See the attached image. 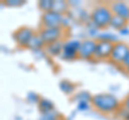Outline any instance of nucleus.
Listing matches in <instances>:
<instances>
[{"label":"nucleus","mask_w":129,"mask_h":120,"mask_svg":"<svg viewBox=\"0 0 129 120\" xmlns=\"http://www.w3.org/2000/svg\"><path fill=\"white\" fill-rule=\"evenodd\" d=\"M90 105L97 111L108 115L117 113V110L122 107V103L112 93H97L92 95Z\"/></svg>","instance_id":"nucleus-1"},{"label":"nucleus","mask_w":129,"mask_h":120,"mask_svg":"<svg viewBox=\"0 0 129 120\" xmlns=\"http://www.w3.org/2000/svg\"><path fill=\"white\" fill-rule=\"evenodd\" d=\"M112 11L109 7V3H100L97 5L91 10L89 14V21L91 22L92 26H95L97 29H106L110 27L111 19L113 17Z\"/></svg>","instance_id":"nucleus-2"},{"label":"nucleus","mask_w":129,"mask_h":120,"mask_svg":"<svg viewBox=\"0 0 129 120\" xmlns=\"http://www.w3.org/2000/svg\"><path fill=\"white\" fill-rule=\"evenodd\" d=\"M58 27L69 28L68 27L67 15H60L53 11L43 13L41 15L40 28H58Z\"/></svg>","instance_id":"nucleus-3"},{"label":"nucleus","mask_w":129,"mask_h":120,"mask_svg":"<svg viewBox=\"0 0 129 120\" xmlns=\"http://www.w3.org/2000/svg\"><path fill=\"white\" fill-rule=\"evenodd\" d=\"M68 28L63 27H58V28H40L38 33L40 34V37L42 38L43 42L45 43V45L52 44L57 41H61L64 40L66 37Z\"/></svg>","instance_id":"nucleus-4"},{"label":"nucleus","mask_w":129,"mask_h":120,"mask_svg":"<svg viewBox=\"0 0 129 120\" xmlns=\"http://www.w3.org/2000/svg\"><path fill=\"white\" fill-rule=\"evenodd\" d=\"M35 33H36V31L32 28L23 26V27L17 28L12 35H13V40L17 44L18 47H21V48H27L28 44H29L30 40L35 35Z\"/></svg>","instance_id":"nucleus-5"},{"label":"nucleus","mask_w":129,"mask_h":120,"mask_svg":"<svg viewBox=\"0 0 129 120\" xmlns=\"http://www.w3.org/2000/svg\"><path fill=\"white\" fill-rule=\"evenodd\" d=\"M128 54H129V45L127 43H125V42L118 41L117 43L114 44L111 58H110L109 61L112 62L113 65L119 67L123 63L125 58L127 57Z\"/></svg>","instance_id":"nucleus-6"},{"label":"nucleus","mask_w":129,"mask_h":120,"mask_svg":"<svg viewBox=\"0 0 129 120\" xmlns=\"http://www.w3.org/2000/svg\"><path fill=\"white\" fill-rule=\"evenodd\" d=\"M97 47V40L96 39H85L81 41V46L79 50V58L83 60H92L95 58Z\"/></svg>","instance_id":"nucleus-7"},{"label":"nucleus","mask_w":129,"mask_h":120,"mask_svg":"<svg viewBox=\"0 0 129 120\" xmlns=\"http://www.w3.org/2000/svg\"><path fill=\"white\" fill-rule=\"evenodd\" d=\"M81 41L79 40H68L63 44L61 58L64 60H75L79 58V50Z\"/></svg>","instance_id":"nucleus-8"},{"label":"nucleus","mask_w":129,"mask_h":120,"mask_svg":"<svg viewBox=\"0 0 129 120\" xmlns=\"http://www.w3.org/2000/svg\"><path fill=\"white\" fill-rule=\"evenodd\" d=\"M114 44L109 41H97L95 58L97 60H110Z\"/></svg>","instance_id":"nucleus-9"},{"label":"nucleus","mask_w":129,"mask_h":120,"mask_svg":"<svg viewBox=\"0 0 129 120\" xmlns=\"http://www.w3.org/2000/svg\"><path fill=\"white\" fill-rule=\"evenodd\" d=\"M109 7L114 15L127 19L129 22V3L125 1H113L109 3Z\"/></svg>","instance_id":"nucleus-10"},{"label":"nucleus","mask_w":129,"mask_h":120,"mask_svg":"<svg viewBox=\"0 0 129 120\" xmlns=\"http://www.w3.org/2000/svg\"><path fill=\"white\" fill-rule=\"evenodd\" d=\"M64 40H61V41H57L54 42L52 44H48V45L45 46V50L46 54L51 57H56V56H60L62 53V48H63V44H64Z\"/></svg>","instance_id":"nucleus-11"},{"label":"nucleus","mask_w":129,"mask_h":120,"mask_svg":"<svg viewBox=\"0 0 129 120\" xmlns=\"http://www.w3.org/2000/svg\"><path fill=\"white\" fill-rule=\"evenodd\" d=\"M69 2L63 1V0H54L53 1V9L52 11L55 13H58L60 15H67L69 13Z\"/></svg>","instance_id":"nucleus-12"},{"label":"nucleus","mask_w":129,"mask_h":120,"mask_svg":"<svg viewBox=\"0 0 129 120\" xmlns=\"http://www.w3.org/2000/svg\"><path fill=\"white\" fill-rule=\"evenodd\" d=\"M45 43L43 42L42 38L40 37V34L38 32H36L35 35L32 37V39L30 40L29 44H28V49H31V50H41L43 48H45Z\"/></svg>","instance_id":"nucleus-13"},{"label":"nucleus","mask_w":129,"mask_h":120,"mask_svg":"<svg viewBox=\"0 0 129 120\" xmlns=\"http://www.w3.org/2000/svg\"><path fill=\"white\" fill-rule=\"evenodd\" d=\"M38 109L40 113H41V115L46 114V113H50V111L55 110V105L51 100L45 99V98H41L38 103Z\"/></svg>","instance_id":"nucleus-14"},{"label":"nucleus","mask_w":129,"mask_h":120,"mask_svg":"<svg viewBox=\"0 0 129 120\" xmlns=\"http://www.w3.org/2000/svg\"><path fill=\"white\" fill-rule=\"evenodd\" d=\"M128 26V21L125 19L123 17L118 16V15H113V17L111 19V23H110V27L113 28L114 30H117L120 31L124 28H127Z\"/></svg>","instance_id":"nucleus-15"},{"label":"nucleus","mask_w":129,"mask_h":120,"mask_svg":"<svg viewBox=\"0 0 129 120\" xmlns=\"http://www.w3.org/2000/svg\"><path fill=\"white\" fill-rule=\"evenodd\" d=\"M59 88L64 94L69 95V94H72L75 91L76 84L68 81V79H62V81L59 83Z\"/></svg>","instance_id":"nucleus-16"},{"label":"nucleus","mask_w":129,"mask_h":120,"mask_svg":"<svg viewBox=\"0 0 129 120\" xmlns=\"http://www.w3.org/2000/svg\"><path fill=\"white\" fill-rule=\"evenodd\" d=\"M53 1L54 0H40L38 2V8L42 12V14L52 11V9H53Z\"/></svg>","instance_id":"nucleus-17"},{"label":"nucleus","mask_w":129,"mask_h":120,"mask_svg":"<svg viewBox=\"0 0 129 120\" xmlns=\"http://www.w3.org/2000/svg\"><path fill=\"white\" fill-rule=\"evenodd\" d=\"M91 99H92V94H90L88 91H81V92L76 93L73 99L74 101L76 102H81V101H86V102H91Z\"/></svg>","instance_id":"nucleus-18"},{"label":"nucleus","mask_w":129,"mask_h":120,"mask_svg":"<svg viewBox=\"0 0 129 120\" xmlns=\"http://www.w3.org/2000/svg\"><path fill=\"white\" fill-rule=\"evenodd\" d=\"M97 41H109V42H112V43H117L118 40L117 37L113 33H101V34H98V37L96 38Z\"/></svg>","instance_id":"nucleus-19"},{"label":"nucleus","mask_w":129,"mask_h":120,"mask_svg":"<svg viewBox=\"0 0 129 120\" xmlns=\"http://www.w3.org/2000/svg\"><path fill=\"white\" fill-rule=\"evenodd\" d=\"M1 5L8 8H19L25 5V1L24 0H3Z\"/></svg>","instance_id":"nucleus-20"},{"label":"nucleus","mask_w":129,"mask_h":120,"mask_svg":"<svg viewBox=\"0 0 129 120\" xmlns=\"http://www.w3.org/2000/svg\"><path fill=\"white\" fill-rule=\"evenodd\" d=\"M60 116V114L58 113L57 110H53V111H50V113H46V114H42L40 116L39 120H54L56 118H58Z\"/></svg>","instance_id":"nucleus-21"},{"label":"nucleus","mask_w":129,"mask_h":120,"mask_svg":"<svg viewBox=\"0 0 129 120\" xmlns=\"http://www.w3.org/2000/svg\"><path fill=\"white\" fill-rule=\"evenodd\" d=\"M40 99L41 97L38 94V93H35V92H29L27 94V101L28 102H31V103H39Z\"/></svg>","instance_id":"nucleus-22"},{"label":"nucleus","mask_w":129,"mask_h":120,"mask_svg":"<svg viewBox=\"0 0 129 120\" xmlns=\"http://www.w3.org/2000/svg\"><path fill=\"white\" fill-rule=\"evenodd\" d=\"M90 103L89 102H86V101H81V102H78V109L81 110V111H85L87 109H89L90 107Z\"/></svg>","instance_id":"nucleus-23"},{"label":"nucleus","mask_w":129,"mask_h":120,"mask_svg":"<svg viewBox=\"0 0 129 120\" xmlns=\"http://www.w3.org/2000/svg\"><path fill=\"white\" fill-rule=\"evenodd\" d=\"M122 69L124 70V71H126V70H128L129 69V54L127 55V57L125 58V60L123 61V63L119 66Z\"/></svg>","instance_id":"nucleus-24"},{"label":"nucleus","mask_w":129,"mask_h":120,"mask_svg":"<svg viewBox=\"0 0 129 120\" xmlns=\"http://www.w3.org/2000/svg\"><path fill=\"white\" fill-rule=\"evenodd\" d=\"M122 106L124 107L125 109H127V110L129 111V94H128L127 97H126V99H125L124 101H123V103H122Z\"/></svg>","instance_id":"nucleus-25"},{"label":"nucleus","mask_w":129,"mask_h":120,"mask_svg":"<svg viewBox=\"0 0 129 120\" xmlns=\"http://www.w3.org/2000/svg\"><path fill=\"white\" fill-rule=\"evenodd\" d=\"M97 31H98V29L95 27V26H92L89 28V30H88V33H89L90 35H92V37H95V35H98L97 34Z\"/></svg>","instance_id":"nucleus-26"},{"label":"nucleus","mask_w":129,"mask_h":120,"mask_svg":"<svg viewBox=\"0 0 129 120\" xmlns=\"http://www.w3.org/2000/svg\"><path fill=\"white\" fill-rule=\"evenodd\" d=\"M118 32L122 34V35H128V34H129V29H128V27H127V28H124V29H122L120 31H118Z\"/></svg>","instance_id":"nucleus-27"},{"label":"nucleus","mask_w":129,"mask_h":120,"mask_svg":"<svg viewBox=\"0 0 129 120\" xmlns=\"http://www.w3.org/2000/svg\"><path fill=\"white\" fill-rule=\"evenodd\" d=\"M54 120H64V119H63V117H62V116H61V115H60V116H59V117H58V118H56V119H54Z\"/></svg>","instance_id":"nucleus-28"},{"label":"nucleus","mask_w":129,"mask_h":120,"mask_svg":"<svg viewBox=\"0 0 129 120\" xmlns=\"http://www.w3.org/2000/svg\"><path fill=\"white\" fill-rule=\"evenodd\" d=\"M125 72H126V74H128V75H129V69H128V70H126Z\"/></svg>","instance_id":"nucleus-29"},{"label":"nucleus","mask_w":129,"mask_h":120,"mask_svg":"<svg viewBox=\"0 0 129 120\" xmlns=\"http://www.w3.org/2000/svg\"><path fill=\"white\" fill-rule=\"evenodd\" d=\"M126 120H129V114H128V116H127V118H126Z\"/></svg>","instance_id":"nucleus-30"}]
</instances>
